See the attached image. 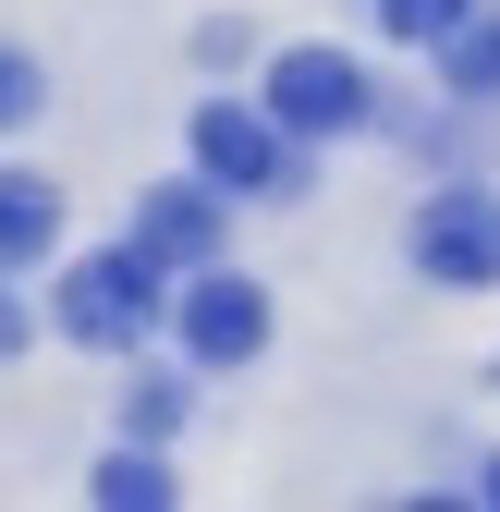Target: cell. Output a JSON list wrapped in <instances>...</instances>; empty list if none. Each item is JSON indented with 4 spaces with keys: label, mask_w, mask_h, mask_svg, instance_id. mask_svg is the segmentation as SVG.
I'll list each match as a JSON object with an SVG mask.
<instances>
[{
    "label": "cell",
    "mask_w": 500,
    "mask_h": 512,
    "mask_svg": "<svg viewBox=\"0 0 500 512\" xmlns=\"http://www.w3.org/2000/svg\"><path fill=\"white\" fill-rule=\"evenodd\" d=\"M159 256L122 232V244H98V256H74V269H61V293H49V317L61 330H74L86 354H135L147 342V317H159Z\"/></svg>",
    "instance_id": "1"
},
{
    "label": "cell",
    "mask_w": 500,
    "mask_h": 512,
    "mask_svg": "<svg viewBox=\"0 0 500 512\" xmlns=\"http://www.w3.org/2000/svg\"><path fill=\"white\" fill-rule=\"evenodd\" d=\"M196 171L220 183V196H305V135L257 98V110H232V98H208L196 110Z\"/></svg>",
    "instance_id": "2"
},
{
    "label": "cell",
    "mask_w": 500,
    "mask_h": 512,
    "mask_svg": "<svg viewBox=\"0 0 500 512\" xmlns=\"http://www.w3.org/2000/svg\"><path fill=\"white\" fill-rule=\"evenodd\" d=\"M415 269L440 293H488L500 281V196L488 183H452V196L415 208Z\"/></svg>",
    "instance_id": "3"
},
{
    "label": "cell",
    "mask_w": 500,
    "mask_h": 512,
    "mask_svg": "<svg viewBox=\"0 0 500 512\" xmlns=\"http://www.w3.org/2000/svg\"><path fill=\"white\" fill-rule=\"evenodd\" d=\"M269 110L293 122L305 147H318V135H354V122H366V61H342V49H318V37L281 49V61H269Z\"/></svg>",
    "instance_id": "4"
},
{
    "label": "cell",
    "mask_w": 500,
    "mask_h": 512,
    "mask_svg": "<svg viewBox=\"0 0 500 512\" xmlns=\"http://www.w3.org/2000/svg\"><path fill=\"white\" fill-rule=\"evenodd\" d=\"M183 354H196V366H257L269 354V293L232 281V269H208L196 293H183Z\"/></svg>",
    "instance_id": "5"
},
{
    "label": "cell",
    "mask_w": 500,
    "mask_h": 512,
    "mask_svg": "<svg viewBox=\"0 0 500 512\" xmlns=\"http://www.w3.org/2000/svg\"><path fill=\"white\" fill-rule=\"evenodd\" d=\"M220 220H232V196H220L208 171H196V183H147V196H135V244L159 256V269H208V256H220Z\"/></svg>",
    "instance_id": "6"
},
{
    "label": "cell",
    "mask_w": 500,
    "mask_h": 512,
    "mask_svg": "<svg viewBox=\"0 0 500 512\" xmlns=\"http://www.w3.org/2000/svg\"><path fill=\"white\" fill-rule=\"evenodd\" d=\"M49 244H61V183L49 171H0V269H25Z\"/></svg>",
    "instance_id": "7"
},
{
    "label": "cell",
    "mask_w": 500,
    "mask_h": 512,
    "mask_svg": "<svg viewBox=\"0 0 500 512\" xmlns=\"http://www.w3.org/2000/svg\"><path fill=\"white\" fill-rule=\"evenodd\" d=\"M86 500H110V512H159V500H171V464H159V439H122V452L86 476Z\"/></svg>",
    "instance_id": "8"
},
{
    "label": "cell",
    "mask_w": 500,
    "mask_h": 512,
    "mask_svg": "<svg viewBox=\"0 0 500 512\" xmlns=\"http://www.w3.org/2000/svg\"><path fill=\"white\" fill-rule=\"evenodd\" d=\"M440 74H452L464 98H500V13H464V25L440 37Z\"/></svg>",
    "instance_id": "9"
},
{
    "label": "cell",
    "mask_w": 500,
    "mask_h": 512,
    "mask_svg": "<svg viewBox=\"0 0 500 512\" xmlns=\"http://www.w3.org/2000/svg\"><path fill=\"white\" fill-rule=\"evenodd\" d=\"M171 427H183V378H171V366H147L135 391H122V439H171Z\"/></svg>",
    "instance_id": "10"
},
{
    "label": "cell",
    "mask_w": 500,
    "mask_h": 512,
    "mask_svg": "<svg viewBox=\"0 0 500 512\" xmlns=\"http://www.w3.org/2000/svg\"><path fill=\"white\" fill-rule=\"evenodd\" d=\"M464 13H476V0H379V25H391V37H415V49H440Z\"/></svg>",
    "instance_id": "11"
},
{
    "label": "cell",
    "mask_w": 500,
    "mask_h": 512,
    "mask_svg": "<svg viewBox=\"0 0 500 512\" xmlns=\"http://www.w3.org/2000/svg\"><path fill=\"white\" fill-rule=\"evenodd\" d=\"M37 98H49V74H37L25 49H0V135H25V122H37Z\"/></svg>",
    "instance_id": "12"
},
{
    "label": "cell",
    "mask_w": 500,
    "mask_h": 512,
    "mask_svg": "<svg viewBox=\"0 0 500 512\" xmlns=\"http://www.w3.org/2000/svg\"><path fill=\"white\" fill-rule=\"evenodd\" d=\"M25 330H37V317H25V293H0V354H25Z\"/></svg>",
    "instance_id": "13"
},
{
    "label": "cell",
    "mask_w": 500,
    "mask_h": 512,
    "mask_svg": "<svg viewBox=\"0 0 500 512\" xmlns=\"http://www.w3.org/2000/svg\"><path fill=\"white\" fill-rule=\"evenodd\" d=\"M488 500H500V464H488Z\"/></svg>",
    "instance_id": "14"
}]
</instances>
